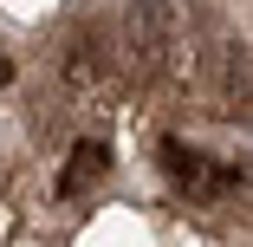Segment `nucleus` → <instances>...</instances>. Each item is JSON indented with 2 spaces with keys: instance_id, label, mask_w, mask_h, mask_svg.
Masks as SVG:
<instances>
[{
  "instance_id": "obj_1",
  "label": "nucleus",
  "mask_w": 253,
  "mask_h": 247,
  "mask_svg": "<svg viewBox=\"0 0 253 247\" xmlns=\"http://www.w3.org/2000/svg\"><path fill=\"white\" fill-rule=\"evenodd\" d=\"M169 39H175V7L169 0H130V13H124V52L136 72H156L163 52H169Z\"/></svg>"
},
{
  "instance_id": "obj_2",
  "label": "nucleus",
  "mask_w": 253,
  "mask_h": 247,
  "mask_svg": "<svg viewBox=\"0 0 253 247\" xmlns=\"http://www.w3.org/2000/svg\"><path fill=\"white\" fill-rule=\"evenodd\" d=\"M104 169H111V150H104V143H78L72 163H65V176H59V189H65V195H78L84 182H97Z\"/></svg>"
}]
</instances>
